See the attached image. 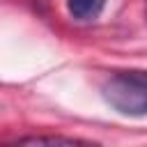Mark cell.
I'll use <instances>...</instances> for the list:
<instances>
[{
  "instance_id": "cell-3",
  "label": "cell",
  "mask_w": 147,
  "mask_h": 147,
  "mask_svg": "<svg viewBox=\"0 0 147 147\" xmlns=\"http://www.w3.org/2000/svg\"><path fill=\"white\" fill-rule=\"evenodd\" d=\"M18 145H85V140L64 138V136H28L21 138Z\"/></svg>"
},
{
  "instance_id": "cell-2",
  "label": "cell",
  "mask_w": 147,
  "mask_h": 147,
  "mask_svg": "<svg viewBox=\"0 0 147 147\" xmlns=\"http://www.w3.org/2000/svg\"><path fill=\"white\" fill-rule=\"evenodd\" d=\"M67 7L74 18L78 21H92L101 14L103 0H67Z\"/></svg>"
},
{
  "instance_id": "cell-1",
  "label": "cell",
  "mask_w": 147,
  "mask_h": 147,
  "mask_svg": "<svg viewBox=\"0 0 147 147\" xmlns=\"http://www.w3.org/2000/svg\"><path fill=\"white\" fill-rule=\"evenodd\" d=\"M101 94L119 115H147V69L113 71L101 83Z\"/></svg>"
}]
</instances>
